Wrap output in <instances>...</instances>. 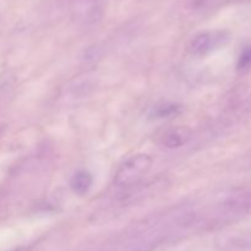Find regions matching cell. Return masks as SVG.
<instances>
[{
    "label": "cell",
    "instance_id": "cell-1",
    "mask_svg": "<svg viewBox=\"0 0 251 251\" xmlns=\"http://www.w3.org/2000/svg\"><path fill=\"white\" fill-rule=\"evenodd\" d=\"M153 159L150 154L137 153L125 159L115 172L114 184L119 188L137 185L151 169Z\"/></svg>",
    "mask_w": 251,
    "mask_h": 251
},
{
    "label": "cell",
    "instance_id": "cell-2",
    "mask_svg": "<svg viewBox=\"0 0 251 251\" xmlns=\"http://www.w3.org/2000/svg\"><path fill=\"white\" fill-rule=\"evenodd\" d=\"M102 15L100 0H73L71 2V16L80 25L97 24Z\"/></svg>",
    "mask_w": 251,
    "mask_h": 251
},
{
    "label": "cell",
    "instance_id": "cell-3",
    "mask_svg": "<svg viewBox=\"0 0 251 251\" xmlns=\"http://www.w3.org/2000/svg\"><path fill=\"white\" fill-rule=\"evenodd\" d=\"M228 41V34L222 31L202 32L191 39L189 44V51L194 55H206L223 46Z\"/></svg>",
    "mask_w": 251,
    "mask_h": 251
},
{
    "label": "cell",
    "instance_id": "cell-4",
    "mask_svg": "<svg viewBox=\"0 0 251 251\" xmlns=\"http://www.w3.org/2000/svg\"><path fill=\"white\" fill-rule=\"evenodd\" d=\"M217 248L221 251H250L251 230H242L223 235L217 240Z\"/></svg>",
    "mask_w": 251,
    "mask_h": 251
},
{
    "label": "cell",
    "instance_id": "cell-5",
    "mask_svg": "<svg viewBox=\"0 0 251 251\" xmlns=\"http://www.w3.org/2000/svg\"><path fill=\"white\" fill-rule=\"evenodd\" d=\"M191 130L188 126L171 127L161 137V144L166 149H179L190 140Z\"/></svg>",
    "mask_w": 251,
    "mask_h": 251
},
{
    "label": "cell",
    "instance_id": "cell-6",
    "mask_svg": "<svg viewBox=\"0 0 251 251\" xmlns=\"http://www.w3.org/2000/svg\"><path fill=\"white\" fill-rule=\"evenodd\" d=\"M93 184V176L90 172L78 171L70 180V188L77 195H85L90 191Z\"/></svg>",
    "mask_w": 251,
    "mask_h": 251
},
{
    "label": "cell",
    "instance_id": "cell-7",
    "mask_svg": "<svg viewBox=\"0 0 251 251\" xmlns=\"http://www.w3.org/2000/svg\"><path fill=\"white\" fill-rule=\"evenodd\" d=\"M180 113V107L176 104H164L154 110L156 118H169Z\"/></svg>",
    "mask_w": 251,
    "mask_h": 251
},
{
    "label": "cell",
    "instance_id": "cell-8",
    "mask_svg": "<svg viewBox=\"0 0 251 251\" xmlns=\"http://www.w3.org/2000/svg\"><path fill=\"white\" fill-rule=\"evenodd\" d=\"M238 68H239L240 70L251 68V46L247 47V48L243 50V53L240 54L239 60H238Z\"/></svg>",
    "mask_w": 251,
    "mask_h": 251
},
{
    "label": "cell",
    "instance_id": "cell-9",
    "mask_svg": "<svg viewBox=\"0 0 251 251\" xmlns=\"http://www.w3.org/2000/svg\"><path fill=\"white\" fill-rule=\"evenodd\" d=\"M5 129H6V126H5L4 124H0V137H1L2 134L5 132Z\"/></svg>",
    "mask_w": 251,
    "mask_h": 251
},
{
    "label": "cell",
    "instance_id": "cell-10",
    "mask_svg": "<svg viewBox=\"0 0 251 251\" xmlns=\"http://www.w3.org/2000/svg\"><path fill=\"white\" fill-rule=\"evenodd\" d=\"M237 1H248V0H237Z\"/></svg>",
    "mask_w": 251,
    "mask_h": 251
}]
</instances>
